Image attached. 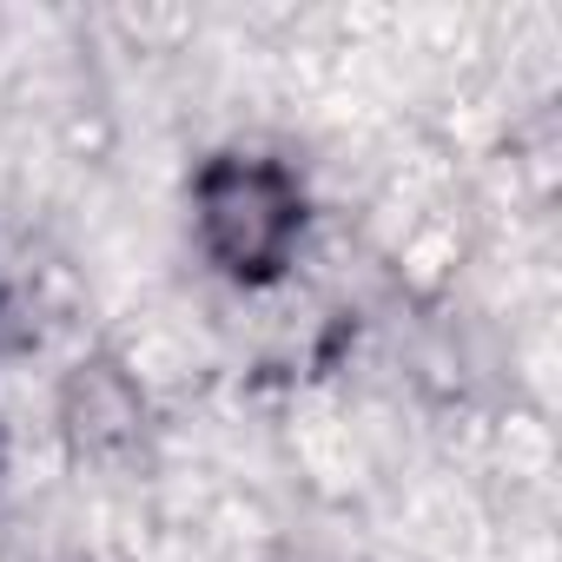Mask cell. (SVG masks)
I'll use <instances>...</instances> for the list:
<instances>
[{
	"mask_svg": "<svg viewBox=\"0 0 562 562\" xmlns=\"http://www.w3.org/2000/svg\"><path fill=\"white\" fill-rule=\"evenodd\" d=\"M192 218L232 285H271L305 238V186L271 153H218L192 179Z\"/></svg>",
	"mask_w": 562,
	"mask_h": 562,
	"instance_id": "cell-1",
	"label": "cell"
}]
</instances>
